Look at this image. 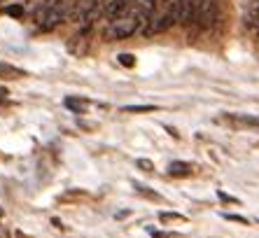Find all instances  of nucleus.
<instances>
[{
  "label": "nucleus",
  "mask_w": 259,
  "mask_h": 238,
  "mask_svg": "<svg viewBox=\"0 0 259 238\" xmlns=\"http://www.w3.org/2000/svg\"><path fill=\"white\" fill-rule=\"evenodd\" d=\"M5 14H10V17H14V19H21L26 14V7L24 5H7Z\"/></svg>",
  "instance_id": "423d86ee"
},
{
  "label": "nucleus",
  "mask_w": 259,
  "mask_h": 238,
  "mask_svg": "<svg viewBox=\"0 0 259 238\" xmlns=\"http://www.w3.org/2000/svg\"><path fill=\"white\" fill-rule=\"evenodd\" d=\"M157 107L154 105H126L124 112H154Z\"/></svg>",
  "instance_id": "0eeeda50"
},
{
  "label": "nucleus",
  "mask_w": 259,
  "mask_h": 238,
  "mask_svg": "<svg viewBox=\"0 0 259 238\" xmlns=\"http://www.w3.org/2000/svg\"><path fill=\"white\" fill-rule=\"evenodd\" d=\"M196 12H199V0H178V21L180 24L196 21Z\"/></svg>",
  "instance_id": "f03ea898"
},
{
  "label": "nucleus",
  "mask_w": 259,
  "mask_h": 238,
  "mask_svg": "<svg viewBox=\"0 0 259 238\" xmlns=\"http://www.w3.org/2000/svg\"><path fill=\"white\" fill-rule=\"evenodd\" d=\"M224 217L231 222H238V224H250V220H247V217H241V215H224Z\"/></svg>",
  "instance_id": "9d476101"
},
{
  "label": "nucleus",
  "mask_w": 259,
  "mask_h": 238,
  "mask_svg": "<svg viewBox=\"0 0 259 238\" xmlns=\"http://www.w3.org/2000/svg\"><path fill=\"white\" fill-rule=\"evenodd\" d=\"M138 28H140L138 19L131 17V14H124V17L110 21L108 28H105V37L108 40H124V37H131Z\"/></svg>",
  "instance_id": "f257e3e1"
},
{
  "label": "nucleus",
  "mask_w": 259,
  "mask_h": 238,
  "mask_svg": "<svg viewBox=\"0 0 259 238\" xmlns=\"http://www.w3.org/2000/svg\"><path fill=\"white\" fill-rule=\"evenodd\" d=\"M161 220H163V222H168V220H180V215H175V213H173V215H170V213H161Z\"/></svg>",
  "instance_id": "9b49d317"
},
{
  "label": "nucleus",
  "mask_w": 259,
  "mask_h": 238,
  "mask_svg": "<svg viewBox=\"0 0 259 238\" xmlns=\"http://www.w3.org/2000/svg\"><path fill=\"white\" fill-rule=\"evenodd\" d=\"M7 96H10V91H7V89H5V87H0V103L5 101Z\"/></svg>",
  "instance_id": "ddd939ff"
},
{
  "label": "nucleus",
  "mask_w": 259,
  "mask_h": 238,
  "mask_svg": "<svg viewBox=\"0 0 259 238\" xmlns=\"http://www.w3.org/2000/svg\"><path fill=\"white\" fill-rule=\"evenodd\" d=\"M0 77L3 80H19V77H26V72L21 68H14L10 63H0Z\"/></svg>",
  "instance_id": "20e7f679"
},
{
  "label": "nucleus",
  "mask_w": 259,
  "mask_h": 238,
  "mask_svg": "<svg viewBox=\"0 0 259 238\" xmlns=\"http://www.w3.org/2000/svg\"><path fill=\"white\" fill-rule=\"evenodd\" d=\"M220 199H222V201H229V203H238V199L229 196V194H224V191H220Z\"/></svg>",
  "instance_id": "f8f14e48"
},
{
  "label": "nucleus",
  "mask_w": 259,
  "mask_h": 238,
  "mask_svg": "<svg viewBox=\"0 0 259 238\" xmlns=\"http://www.w3.org/2000/svg\"><path fill=\"white\" fill-rule=\"evenodd\" d=\"M168 173L173 178H187L192 175V164H185V161H173L168 166Z\"/></svg>",
  "instance_id": "7ed1b4c3"
},
{
  "label": "nucleus",
  "mask_w": 259,
  "mask_h": 238,
  "mask_svg": "<svg viewBox=\"0 0 259 238\" xmlns=\"http://www.w3.org/2000/svg\"><path fill=\"white\" fill-rule=\"evenodd\" d=\"M66 107H70V110H75V112H84L87 107H89V101H84V98H72V96H68L66 98Z\"/></svg>",
  "instance_id": "39448f33"
},
{
  "label": "nucleus",
  "mask_w": 259,
  "mask_h": 238,
  "mask_svg": "<svg viewBox=\"0 0 259 238\" xmlns=\"http://www.w3.org/2000/svg\"><path fill=\"white\" fill-rule=\"evenodd\" d=\"M136 166L143 168V171H152V168H154V164H152V161H147V159H138V161H136Z\"/></svg>",
  "instance_id": "1a4fd4ad"
},
{
  "label": "nucleus",
  "mask_w": 259,
  "mask_h": 238,
  "mask_svg": "<svg viewBox=\"0 0 259 238\" xmlns=\"http://www.w3.org/2000/svg\"><path fill=\"white\" fill-rule=\"evenodd\" d=\"M117 61H119L124 68H133V66H136V56H133V54H119V56H117Z\"/></svg>",
  "instance_id": "6e6552de"
},
{
  "label": "nucleus",
  "mask_w": 259,
  "mask_h": 238,
  "mask_svg": "<svg viewBox=\"0 0 259 238\" xmlns=\"http://www.w3.org/2000/svg\"><path fill=\"white\" fill-rule=\"evenodd\" d=\"M0 217H3V210H0Z\"/></svg>",
  "instance_id": "4468645a"
}]
</instances>
